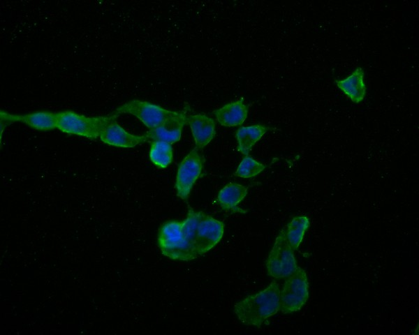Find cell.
<instances>
[{
	"label": "cell",
	"instance_id": "obj_1",
	"mask_svg": "<svg viewBox=\"0 0 419 335\" xmlns=\"http://www.w3.org/2000/svg\"><path fill=\"white\" fill-rule=\"evenodd\" d=\"M280 310L279 283L273 281L265 289L251 295L234 306V312L244 325L260 327Z\"/></svg>",
	"mask_w": 419,
	"mask_h": 335
},
{
	"label": "cell",
	"instance_id": "obj_2",
	"mask_svg": "<svg viewBox=\"0 0 419 335\" xmlns=\"http://www.w3.org/2000/svg\"><path fill=\"white\" fill-rule=\"evenodd\" d=\"M117 117L112 113L105 116L88 117L73 111H61L59 112L57 128L68 135L96 140L105 125Z\"/></svg>",
	"mask_w": 419,
	"mask_h": 335
},
{
	"label": "cell",
	"instance_id": "obj_3",
	"mask_svg": "<svg viewBox=\"0 0 419 335\" xmlns=\"http://www.w3.org/2000/svg\"><path fill=\"white\" fill-rule=\"evenodd\" d=\"M181 222L172 221L164 223L159 229L158 245L162 254L172 260L189 261L198 256L193 248L183 237Z\"/></svg>",
	"mask_w": 419,
	"mask_h": 335
},
{
	"label": "cell",
	"instance_id": "obj_4",
	"mask_svg": "<svg viewBox=\"0 0 419 335\" xmlns=\"http://www.w3.org/2000/svg\"><path fill=\"white\" fill-rule=\"evenodd\" d=\"M309 299V281L307 273L298 267L286 278L280 290V311L284 314L298 311Z\"/></svg>",
	"mask_w": 419,
	"mask_h": 335
},
{
	"label": "cell",
	"instance_id": "obj_5",
	"mask_svg": "<svg viewBox=\"0 0 419 335\" xmlns=\"http://www.w3.org/2000/svg\"><path fill=\"white\" fill-rule=\"evenodd\" d=\"M178 112L147 101L133 99L121 105L111 113L116 116L121 114H131L140 120L148 128L152 129L159 126L167 119Z\"/></svg>",
	"mask_w": 419,
	"mask_h": 335
},
{
	"label": "cell",
	"instance_id": "obj_6",
	"mask_svg": "<svg viewBox=\"0 0 419 335\" xmlns=\"http://www.w3.org/2000/svg\"><path fill=\"white\" fill-rule=\"evenodd\" d=\"M266 267L268 274L274 278H286L298 267L294 251L287 243L282 230L269 253Z\"/></svg>",
	"mask_w": 419,
	"mask_h": 335
},
{
	"label": "cell",
	"instance_id": "obj_7",
	"mask_svg": "<svg viewBox=\"0 0 419 335\" xmlns=\"http://www.w3.org/2000/svg\"><path fill=\"white\" fill-rule=\"evenodd\" d=\"M203 160L197 147L193 148L180 163L175 181L177 195L186 200L192 187L201 174Z\"/></svg>",
	"mask_w": 419,
	"mask_h": 335
},
{
	"label": "cell",
	"instance_id": "obj_8",
	"mask_svg": "<svg viewBox=\"0 0 419 335\" xmlns=\"http://www.w3.org/2000/svg\"><path fill=\"white\" fill-rule=\"evenodd\" d=\"M224 224L203 212H200L196 232V249L199 255L206 253L221 239Z\"/></svg>",
	"mask_w": 419,
	"mask_h": 335
},
{
	"label": "cell",
	"instance_id": "obj_9",
	"mask_svg": "<svg viewBox=\"0 0 419 335\" xmlns=\"http://www.w3.org/2000/svg\"><path fill=\"white\" fill-rule=\"evenodd\" d=\"M59 112L38 111L25 114L1 112V130L13 122H22L36 130L46 131L57 128Z\"/></svg>",
	"mask_w": 419,
	"mask_h": 335
},
{
	"label": "cell",
	"instance_id": "obj_10",
	"mask_svg": "<svg viewBox=\"0 0 419 335\" xmlns=\"http://www.w3.org/2000/svg\"><path fill=\"white\" fill-rule=\"evenodd\" d=\"M99 139L104 144L123 148H132L147 141L145 135H133L126 131L117 121L111 119L103 128Z\"/></svg>",
	"mask_w": 419,
	"mask_h": 335
},
{
	"label": "cell",
	"instance_id": "obj_11",
	"mask_svg": "<svg viewBox=\"0 0 419 335\" xmlns=\"http://www.w3.org/2000/svg\"><path fill=\"white\" fill-rule=\"evenodd\" d=\"M186 123V112H179L167 119L159 126L149 129L144 135L147 140L163 141L172 144L180 140L182 128Z\"/></svg>",
	"mask_w": 419,
	"mask_h": 335
},
{
	"label": "cell",
	"instance_id": "obj_12",
	"mask_svg": "<svg viewBox=\"0 0 419 335\" xmlns=\"http://www.w3.org/2000/svg\"><path fill=\"white\" fill-rule=\"evenodd\" d=\"M195 144L198 149L206 147L216 135L214 120L205 114L186 117Z\"/></svg>",
	"mask_w": 419,
	"mask_h": 335
},
{
	"label": "cell",
	"instance_id": "obj_13",
	"mask_svg": "<svg viewBox=\"0 0 419 335\" xmlns=\"http://www.w3.org/2000/svg\"><path fill=\"white\" fill-rule=\"evenodd\" d=\"M248 110V106L241 98L213 111V114L221 125L231 127L242 124L247 117Z\"/></svg>",
	"mask_w": 419,
	"mask_h": 335
},
{
	"label": "cell",
	"instance_id": "obj_14",
	"mask_svg": "<svg viewBox=\"0 0 419 335\" xmlns=\"http://www.w3.org/2000/svg\"><path fill=\"white\" fill-rule=\"evenodd\" d=\"M364 75L363 69L358 67L345 79L335 81L337 87L355 103L362 101L366 95Z\"/></svg>",
	"mask_w": 419,
	"mask_h": 335
},
{
	"label": "cell",
	"instance_id": "obj_15",
	"mask_svg": "<svg viewBox=\"0 0 419 335\" xmlns=\"http://www.w3.org/2000/svg\"><path fill=\"white\" fill-rule=\"evenodd\" d=\"M269 129V127L262 124L240 128L235 134L238 143V151L245 156L248 155L255 144Z\"/></svg>",
	"mask_w": 419,
	"mask_h": 335
},
{
	"label": "cell",
	"instance_id": "obj_16",
	"mask_svg": "<svg viewBox=\"0 0 419 335\" xmlns=\"http://www.w3.org/2000/svg\"><path fill=\"white\" fill-rule=\"evenodd\" d=\"M309 226L310 221L307 216H295L281 230L287 243L294 251L298 248Z\"/></svg>",
	"mask_w": 419,
	"mask_h": 335
},
{
	"label": "cell",
	"instance_id": "obj_17",
	"mask_svg": "<svg viewBox=\"0 0 419 335\" xmlns=\"http://www.w3.org/2000/svg\"><path fill=\"white\" fill-rule=\"evenodd\" d=\"M247 194V187L236 183H230L219 191L216 201L223 209L234 210Z\"/></svg>",
	"mask_w": 419,
	"mask_h": 335
},
{
	"label": "cell",
	"instance_id": "obj_18",
	"mask_svg": "<svg viewBox=\"0 0 419 335\" xmlns=\"http://www.w3.org/2000/svg\"><path fill=\"white\" fill-rule=\"evenodd\" d=\"M149 156L152 163L158 168H166L172 161L173 154L171 144L163 141L151 142Z\"/></svg>",
	"mask_w": 419,
	"mask_h": 335
},
{
	"label": "cell",
	"instance_id": "obj_19",
	"mask_svg": "<svg viewBox=\"0 0 419 335\" xmlns=\"http://www.w3.org/2000/svg\"><path fill=\"white\" fill-rule=\"evenodd\" d=\"M200 212V211H196L192 209H189L186 218L181 222L180 226L181 232L184 239L196 251V238Z\"/></svg>",
	"mask_w": 419,
	"mask_h": 335
},
{
	"label": "cell",
	"instance_id": "obj_20",
	"mask_svg": "<svg viewBox=\"0 0 419 335\" xmlns=\"http://www.w3.org/2000/svg\"><path fill=\"white\" fill-rule=\"evenodd\" d=\"M265 165L246 155L239 164L234 175L242 178H251L260 174Z\"/></svg>",
	"mask_w": 419,
	"mask_h": 335
}]
</instances>
